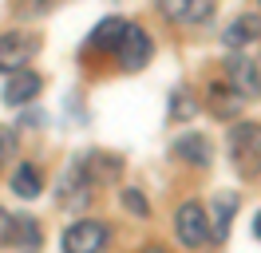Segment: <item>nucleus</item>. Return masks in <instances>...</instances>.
<instances>
[{
  "label": "nucleus",
  "mask_w": 261,
  "mask_h": 253,
  "mask_svg": "<svg viewBox=\"0 0 261 253\" xmlns=\"http://www.w3.org/2000/svg\"><path fill=\"white\" fill-rule=\"evenodd\" d=\"M226 83L242 95L245 103H249V99H257V95H261L257 60H249V56H229V60H226Z\"/></svg>",
  "instance_id": "9"
},
{
  "label": "nucleus",
  "mask_w": 261,
  "mask_h": 253,
  "mask_svg": "<svg viewBox=\"0 0 261 253\" xmlns=\"http://www.w3.org/2000/svg\"><path fill=\"white\" fill-rule=\"evenodd\" d=\"M206 95H210V103H206L210 115H214V119H222V123H226V119H238V111H242V103H245L229 83H210Z\"/></svg>",
  "instance_id": "12"
},
{
  "label": "nucleus",
  "mask_w": 261,
  "mask_h": 253,
  "mask_svg": "<svg viewBox=\"0 0 261 253\" xmlns=\"http://www.w3.org/2000/svg\"><path fill=\"white\" fill-rule=\"evenodd\" d=\"M123 28H127V20H123V16H107V20H99L95 28H91V36H87V47H99V52H115V44H119Z\"/></svg>",
  "instance_id": "14"
},
{
  "label": "nucleus",
  "mask_w": 261,
  "mask_h": 253,
  "mask_svg": "<svg viewBox=\"0 0 261 253\" xmlns=\"http://www.w3.org/2000/svg\"><path fill=\"white\" fill-rule=\"evenodd\" d=\"M257 4H261V0H257Z\"/></svg>",
  "instance_id": "25"
},
{
  "label": "nucleus",
  "mask_w": 261,
  "mask_h": 253,
  "mask_svg": "<svg viewBox=\"0 0 261 253\" xmlns=\"http://www.w3.org/2000/svg\"><path fill=\"white\" fill-rule=\"evenodd\" d=\"M40 241H44V230L36 225V218H28V214L12 218V241L8 245H16V249H40Z\"/></svg>",
  "instance_id": "17"
},
{
  "label": "nucleus",
  "mask_w": 261,
  "mask_h": 253,
  "mask_svg": "<svg viewBox=\"0 0 261 253\" xmlns=\"http://www.w3.org/2000/svg\"><path fill=\"white\" fill-rule=\"evenodd\" d=\"M174 158L190 162V166H198V170H206V166L214 162V142H210V135H202V131H186L182 139H174Z\"/></svg>",
  "instance_id": "11"
},
{
  "label": "nucleus",
  "mask_w": 261,
  "mask_h": 253,
  "mask_svg": "<svg viewBox=\"0 0 261 253\" xmlns=\"http://www.w3.org/2000/svg\"><path fill=\"white\" fill-rule=\"evenodd\" d=\"M143 253H166V249H163V245H147Z\"/></svg>",
  "instance_id": "23"
},
{
  "label": "nucleus",
  "mask_w": 261,
  "mask_h": 253,
  "mask_svg": "<svg viewBox=\"0 0 261 253\" xmlns=\"http://www.w3.org/2000/svg\"><path fill=\"white\" fill-rule=\"evenodd\" d=\"M174 237H178V245L186 253H198L214 241L210 237V214H206V206L198 198L178 202V210H174Z\"/></svg>",
  "instance_id": "2"
},
{
  "label": "nucleus",
  "mask_w": 261,
  "mask_h": 253,
  "mask_svg": "<svg viewBox=\"0 0 261 253\" xmlns=\"http://www.w3.org/2000/svg\"><path fill=\"white\" fill-rule=\"evenodd\" d=\"M261 40V16L257 12H242L233 16L226 24V32H222V44L229 47V52H242V47H253Z\"/></svg>",
  "instance_id": "10"
},
{
  "label": "nucleus",
  "mask_w": 261,
  "mask_h": 253,
  "mask_svg": "<svg viewBox=\"0 0 261 253\" xmlns=\"http://www.w3.org/2000/svg\"><path fill=\"white\" fill-rule=\"evenodd\" d=\"M40 91H44L40 71L20 67V71H8V75H4V83H0V103H4V107H28Z\"/></svg>",
  "instance_id": "7"
},
{
  "label": "nucleus",
  "mask_w": 261,
  "mask_h": 253,
  "mask_svg": "<svg viewBox=\"0 0 261 253\" xmlns=\"http://www.w3.org/2000/svg\"><path fill=\"white\" fill-rule=\"evenodd\" d=\"M16 158V131L12 127H0V170Z\"/></svg>",
  "instance_id": "20"
},
{
  "label": "nucleus",
  "mask_w": 261,
  "mask_h": 253,
  "mask_svg": "<svg viewBox=\"0 0 261 253\" xmlns=\"http://www.w3.org/2000/svg\"><path fill=\"white\" fill-rule=\"evenodd\" d=\"M8 186H12L16 198H36V194L44 190V174L36 170L32 162H20L16 170H12V182H8Z\"/></svg>",
  "instance_id": "15"
},
{
  "label": "nucleus",
  "mask_w": 261,
  "mask_h": 253,
  "mask_svg": "<svg viewBox=\"0 0 261 253\" xmlns=\"http://www.w3.org/2000/svg\"><path fill=\"white\" fill-rule=\"evenodd\" d=\"M226 150H229V166L242 178H261V123H249V119L233 123Z\"/></svg>",
  "instance_id": "1"
},
{
  "label": "nucleus",
  "mask_w": 261,
  "mask_h": 253,
  "mask_svg": "<svg viewBox=\"0 0 261 253\" xmlns=\"http://www.w3.org/2000/svg\"><path fill=\"white\" fill-rule=\"evenodd\" d=\"M83 162H87V170H91V178L95 182H107V178H119V170H123V158L119 155H83Z\"/></svg>",
  "instance_id": "18"
},
{
  "label": "nucleus",
  "mask_w": 261,
  "mask_h": 253,
  "mask_svg": "<svg viewBox=\"0 0 261 253\" xmlns=\"http://www.w3.org/2000/svg\"><path fill=\"white\" fill-rule=\"evenodd\" d=\"M12 241V214L0 206V245H8Z\"/></svg>",
  "instance_id": "21"
},
{
  "label": "nucleus",
  "mask_w": 261,
  "mask_h": 253,
  "mask_svg": "<svg viewBox=\"0 0 261 253\" xmlns=\"http://www.w3.org/2000/svg\"><path fill=\"white\" fill-rule=\"evenodd\" d=\"M119 202H123V210L135 214V218H150V202L143 198V190H139V186H123Z\"/></svg>",
  "instance_id": "19"
},
{
  "label": "nucleus",
  "mask_w": 261,
  "mask_h": 253,
  "mask_svg": "<svg viewBox=\"0 0 261 253\" xmlns=\"http://www.w3.org/2000/svg\"><path fill=\"white\" fill-rule=\"evenodd\" d=\"M154 8L170 20V24H210L218 0H154Z\"/></svg>",
  "instance_id": "8"
},
{
  "label": "nucleus",
  "mask_w": 261,
  "mask_h": 253,
  "mask_svg": "<svg viewBox=\"0 0 261 253\" xmlns=\"http://www.w3.org/2000/svg\"><path fill=\"white\" fill-rule=\"evenodd\" d=\"M194 115H198V99L190 87H174L170 91V107H166V119L170 123H194Z\"/></svg>",
  "instance_id": "16"
},
{
  "label": "nucleus",
  "mask_w": 261,
  "mask_h": 253,
  "mask_svg": "<svg viewBox=\"0 0 261 253\" xmlns=\"http://www.w3.org/2000/svg\"><path fill=\"white\" fill-rule=\"evenodd\" d=\"M253 237L261 241V210H257V218H253Z\"/></svg>",
  "instance_id": "22"
},
{
  "label": "nucleus",
  "mask_w": 261,
  "mask_h": 253,
  "mask_svg": "<svg viewBox=\"0 0 261 253\" xmlns=\"http://www.w3.org/2000/svg\"><path fill=\"white\" fill-rule=\"evenodd\" d=\"M40 32H0V75H8V71H20V67H28L36 60V52H40Z\"/></svg>",
  "instance_id": "5"
},
{
  "label": "nucleus",
  "mask_w": 261,
  "mask_h": 253,
  "mask_svg": "<svg viewBox=\"0 0 261 253\" xmlns=\"http://www.w3.org/2000/svg\"><path fill=\"white\" fill-rule=\"evenodd\" d=\"M257 79H261V56H257Z\"/></svg>",
  "instance_id": "24"
},
{
  "label": "nucleus",
  "mask_w": 261,
  "mask_h": 253,
  "mask_svg": "<svg viewBox=\"0 0 261 253\" xmlns=\"http://www.w3.org/2000/svg\"><path fill=\"white\" fill-rule=\"evenodd\" d=\"M111 56H115V63H119L123 71H143L150 63V56H154V40H150L139 24L127 20V28H123V36H119V44H115Z\"/></svg>",
  "instance_id": "6"
},
{
  "label": "nucleus",
  "mask_w": 261,
  "mask_h": 253,
  "mask_svg": "<svg viewBox=\"0 0 261 253\" xmlns=\"http://www.w3.org/2000/svg\"><path fill=\"white\" fill-rule=\"evenodd\" d=\"M233 214H238V194H218V198H214V218H210V237L214 241H226L229 237Z\"/></svg>",
  "instance_id": "13"
},
{
  "label": "nucleus",
  "mask_w": 261,
  "mask_h": 253,
  "mask_svg": "<svg viewBox=\"0 0 261 253\" xmlns=\"http://www.w3.org/2000/svg\"><path fill=\"white\" fill-rule=\"evenodd\" d=\"M95 178H91V170H87V162H83V155L67 166L64 174H60V182H56V202L67 206V210H83V206H91V198H95Z\"/></svg>",
  "instance_id": "3"
},
{
  "label": "nucleus",
  "mask_w": 261,
  "mask_h": 253,
  "mask_svg": "<svg viewBox=\"0 0 261 253\" xmlns=\"http://www.w3.org/2000/svg\"><path fill=\"white\" fill-rule=\"evenodd\" d=\"M28 253H32V249H28Z\"/></svg>",
  "instance_id": "26"
},
{
  "label": "nucleus",
  "mask_w": 261,
  "mask_h": 253,
  "mask_svg": "<svg viewBox=\"0 0 261 253\" xmlns=\"http://www.w3.org/2000/svg\"><path fill=\"white\" fill-rule=\"evenodd\" d=\"M111 241V225L103 218H80L71 221L60 237V249L64 253H103Z\"/></svg>",
  "instance_id": "4"
}]
</instances>
